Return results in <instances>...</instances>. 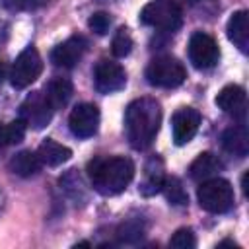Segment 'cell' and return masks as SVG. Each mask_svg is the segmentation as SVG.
Here are the masks:
<instances>
[{"label":"cell","instance_id":"cell-22","mask_svg":"<svg viewBox=\"0 0 249 249\" xmlns=\"http://www.w3.org/2000/svg\"><path fill=\"white\" fill-rule=\"evenodd\" d=\"M27 124L21 119L10 121V123H0V146H14L23 140Z\"/></svg>","mask_w":249,"mask_h":249},{"label":"cell","instance_id":"cell-32","mask_svg":"<svg viewBox=\"0 0 249 249\" xmlns=\"http://www.w3.org/2000/svg\"><path fill=\"white\" fill-rule=\"evenodd\" d=\"M74 247H91V243H89V241H80V243H76Z\"/></svg>","mask_w":249,"mask_h":249},{"label":"cell","instance_id":"cell-2","mask_svg":"<svg viewBox=\"0 0 249 249\" xmlns=\"http://www.w3.org/2000/svg\"><path fill=\"white\" fill-rule=\"evenodd\" d=\"M88 177L93 187L103 196H115L123 193L134 177V163L124 156L93 158L88 163Z\"/></svg>","mask_w":249,"mask_h":249},{"label":"cell","instance_id":"cell-24","mask_svg":"<svg viewBox=\"0 0 249 249\" xmlns=\"http://www.w3.org/2000/svg\"><path fill=\"white\" fill-rule=\"evenodd\" d=\"M111 51L119 58L126 56L132 51V37H130L126 27H119L117 29V33L113 35V41H111Z\"/></svg>","mask_w":249,"mask_h":249},{"label":"cell","instance_id":"cell-31","mask_svg":"<svg viewBox=\"0 0 249 249\" xmlns=\"http://www.w3.org/2000/svg\"><path fill=\"white\" fill-rule=\"evenodd\" d=\"M241 189L247 195V173H243V177H241Z\"/></svg>","mask_w":249,"mask_h":249},{"label":"cell","instance_id":"cell-4","mask_svg":"<svg viewBox=\"0 0 249 249\" xmlns=\"http://www.w3.org/2000/svg\"><path fill=\"white\" fill-rule=\"evenodd\" d=\"M140 23L161 29L175 31L183 23V10L175 0H152L140 10Z\"/></svg>","mask_w":249,"mask_h":249},{"label":"cell","instance_id":"cell-5","mask_svg":"<svg viewBox=\"0 0 249 249\" xmlns=\"http://www.w3.org/2000/svg\"><path fill=\"white\" fill-rule=\"evenodd\" d=\"M185 78H187L185 66L175 56L169 54L156 56L146 66V80L156 88H167V89L177 88L185 82Z\"/></svg>","mask_w":249,"mask_h":249},{"label":"cell","instance_id":"cell-19","mask_svg":"<svg viewBox=\"0 0 249 249\" xmlns=\"http://www.w3.org/2000/svg\"><path fill=\"white\" fill-rule=\"evenodd\" d=\"M41 165H43V161L39 160L37 152H31V150H21L16 156H12L10 161H8L10 171L16 173V175H19V177L37 175L41 171Z\"/></svg>","mask_w":249,"mask_h":249},{"label":"cell","instance_id":"cell-17","mask_svg":"<svg viewBox=\"0 0 249 249\" xmlns=\"http://www.w3.org/2000/svg\"><path fill=\"white\" fill-rule=\"evenodd\" d=\"M224 167V163L220 161V158L212 152H202L195 158V161L189 165V175L193 181H204V179H210L214 177L220 169Z\"/></svg>","mask_w":249,"mask_h":249},{"label":"cell","instance_id":"cell-10","mask_svg":"<svg viewBox=\"0 0 249 249\" xmlns=\"http://www.w3.org/2000/svg\"><path fill=\"white\" fill-rule=\"evenodd\" d=\"M99 109L93 105V103H78L70 117H68V126L72 130L74 136L78 138H89L97 132V126H99Z\"/></svg>","mask_w":249,"mask_h":249},{"label":"cell","instance_id":"cell-30","mask_svg":"<svg viewBox=\"0 0 249 249\" xmlns=\"http://www.w3.org/2000/svg\"><path fill=\"white\" fill-rule=\"evenodd\" d=\"M4 78H6V64L0 60V84L4 82Z\"/></svg>","mask_w":249,"mask_h":249},{"label":"cell","instance_id":"cell-26","mask_svg":"<svg viewBox=\"0 0 249 249\" xmlns=\"http://www.w3.org/2000/svg\"><path fill=\"white\" fill-rule=\"evenodd\" d=\"M195 245H196V239L191 228H179L169 239V247H175V249H193Z\"/></svg>","mask_w":249,"mask_h":249},{"label":"cell","instance_id":"cell-27","mask_svg":"<svg viewBox=\"0 0 249 249\" xmlns=\"http://www.w3.org/2000/svg\"><path fill=\"white\" fill-rule=\"evenodd\" d=\"M109 25H111V18H109V14H105V12H95V14H91L89 19H88V27H89L93 33H97V35H105V33L109 31Z\"/></svg>","mask_w":249,"mask_h":249},{"label":"cell","instance_id":"cell-25","mask_svg":"<svg viewBox=\"0 0 249 249\" xmlns=\"http://www.w3.org/2000/svg\"><path fill=\"white\" fill-rule=\"evenodd\" d=\"M142 233H144V226L138 220H126L117 230V237L121 243H134L136 239L142 237Z\"/></svg>","mask_w":249,"mask_h":249},{"label":"cell","instance_id":"cell-9","mask_svg":"<svg viewBox=\"0 0 249 249\" xmlns=\"http://www.w3.org/2000/svg\"><path fill=\"white\" fill-rule=\"evenodd\" d=\"M93 82H95V89L99 93H115V91H121L124 88L126 72L119 62L103 58L95 64Z\"/></svg>","mask_w":249,"mask_h":249},{"label":"cell","instance_id":"cell-12","mask_svg":"<svg viewBox=\"0 0 249 249\" xmlns=\"http://www.w3.org/2000/svg\"><path fill=\"white\" fill-rule=\"evenodd\" d=\"M86 49H88L86 39L82 35H72L51 51V62L60 68H74L82 60Z\"/></svg>","mask_w":249,"mask_h":249},{"label":"cell","instance_id":"cell-14","mask_svg":"<svg viewBox=\"0 0 249 249\" xmlns=\"http://www.w3.org/2000/svg\"><path fill=\"white\" fill-rule=\"evenodd\" d=\"M163 160L160 156H152L148 161H146V167H144V177L140 181V195L142 196H154L156 193L161 191L163 187V179H165V173H163Z\"/></svg>","mask_w":249,"mask_h":249},{"label":"cell","instance_id":"cell-16","mask_svg":"<svg viewBox=\"0 0 249 249\" xmlns=\"http://www.w3.org/2000/svg\"><path fill=\"white\" fill-rule=\"evenodd\" d=\"M222 148L235 158H245L249 152V138L245 124H233L226 128L222 132Z\"/></svg>","mask_w":249,"mask_h":249},{"label":"cell","instance_id":"cell-29","mask_svg":"<svg viewBox=\"0 0 249 249\" xmlns=\"http://www.w3.org/2000/svg\"><path fill=\"white\" fill-rule=\"evenodd\" d=\"M218 247H233V249H239V245H235V243H233V241H230V239L220 241V243H218Z\"/></svg>","mask_w":249,"mask_h":249},{"label":"cell","instance_id":"cell-11","mask_svg":"<svg viewBox=\"0 0 249 249\" xmlns=\"http://www.w3.org/2000/svg\"><path fill=\"white\" fill-rule=\"evenodd\" d=\"M200 124V113L195 107H179L171 117V134L177 146L193 140Z\"/></svg>","mask_w":249,"mask_h":249},{"label":"cell","instance_id":"cell-7","mask_svg":"<svg viewBox=\"0 0 249 249\" xmlns=\"http://www.w3.org/2000/svg\"><path fill=\"white\" fill-rule=\"evenodd\" d=\"M53 113H54V109H53L51 101L47 99L45 91H33V93H29L23 99L21 107H19V119L27 126H31L35 130L45 128L51 123Z\"/></svg>","mask_w":249,"mask_h":249},{"label":"cell","instance_id":"cell-13","mask_svg":"<svg viewBox=\"0 0 249 249\" xmlns=\"http://www.w3.org/2000/svg\"><path fill=\"white\" fill-rule=\"evenodd\" d=\"M216 105L224 113H228L231 117H237V119H243L245 109H247V93L241 86L230 84V86L222 88L220 93L216 95Z\"/></svg>","mask_w":249,"mask_h":249},{"label":"cell","instance_id":"cell-8","mask_svg":"<svg viewBox=\"0 0 249 249\" xmlns=\"http://www.w3.org/2000/svg\"><path fill=\"white\" fill-rule=\"evenodd\" d=\"M220 58L218 43L204 31H195L189 39V60L198 70L212 68Z\"/></svg>","mask_w":249,"mask_h":249},{"label":"cell","instance_id":"cell-21","mask_svg":"<svg viewBox=\"0 0 249 249\" xmlns=\"http://www.w3.org/2000/svg\"><path fill=\"white\" fill-rule=\"evenodd\" d=\"M60 189L78 204V202H86L88 200V193H86V183L80 177V173L76 169H70L66 175H62L58 179Z\"/></svg>","mask_w":249,"mask_h":249},{"label":"cell","instance_id":"cell-3","mask_svg":"<svg viewBox=\"0 0 249 249\" xmlns=\"http://www.w3.org/2000/svg\"><path fill=\"white\" fill-rule=\"evenodd\" d=\"M200 208L210 214H224L233 206V187L222 177H210L200 181L196 189Z\"/></svg>","mask_w":249,"mask_h":249},{"label":"cell","instance_id":"cell-18","mask_svg":"<svg viewBox=\"0 0 249 249\" xmlns=\"http://www.w3.org/2000/svg\"><path fill=\"white\" fill-rule=\"evenodd\" d=\"M37 156L39 160L43 161V165H49V167H56V165H62L66 163L70 158H72V150L68 146H62L51 138L43 140L41 146L37 148Z\"/></svg>","mask_w":249,"mask_h":249},{"label":"cell","instance_id":"cell-15","mask_svg":"<svg viewBox=\"0 0 249 249\" xmlns=\"http://www.w3.org/2000/svg\"><path fill=\"white\" fill-rule=\"evenodd\" d=\"M226 33H228V39L241 53H247L249 51V14L245 10L233 12L231 18L228 19Z\"/></svg>","mask_w":249,"mask_h":249},{"label":"cell","instance_id":"cell-6","mask_svg":"<svg viewBox=\"0 0 249 249\" xmlns=\"http://www.w3.org/2000/svg\"><path fill=\"white\" fill-rule=\"evenodd\" d=\"M41 72H43V60L39 51L35 47H27L16 56L10 70V82L16 89H23L31 86L41 76Z\"/></svg>","mask_w":249,"mask_h":249},{"label":"cell","instance_id":"cell-28","mask_svg":"<svg viewBox=\"0 0 249 249\" xmlns=\"http://www.w3.org/2000/svg\"><path fill=\"white\" fill-rule=\"evenodd\" d=\"M0 6L10 8V10H16V8H21L23 6V0H0Z\"/></svg>","mask_w":249,"mask_h":249},{"label":"cell","instance_id":"cell-1","mask_svg":"<svg viewBox=\"0 0 249 249\" xmlns=\"http://www.w3.org/2000/svg\"><path fill=\"white\" fill-rule=\"evenodd\" d=\"M161 124V105L154 97H138L128 103L124 111L126 140L134 150H146Z\"/></svg>","mask_w":249,"mask_h":249},{"label":"cell","instance_id":"cell-23","mask_svg":"<svg viewBox=\"0 0 249 249\" xmlns=\"http://www.w3.org/2000/svg\"><path fill=\"white\" fill-rule=\"evenodd\" d=\"M161 191H163L165 198L169 200V204H173V206H183L189 202L187 191L183 189V183L179 177H165Z\"/></svg>","mask_w":249,"mask_h":249},{"label":"cell","instance_id":"cell-20","mask_svg":"<svg viewBox=\"0 0 249 249\" xmlns=\"http://www.w3.org/2000/svg\"><path fill=\"white\" fill-rule=\"evenodd\" d=\"M72 93H74L72 82H70L68 78H62V76L53 78V80L47 84V88H45V95H47V99L51 101V105H53L54 111L66 107V103L70 101Z\"/></svg>","mask_w":249,"mask_h":249}]
</instances>
